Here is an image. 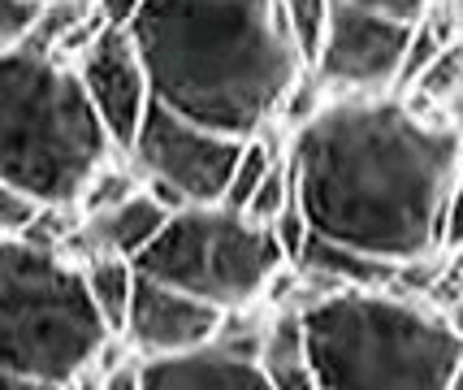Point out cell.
I'll return each instance as SVG.
<instances>
[{
	"label": "cell",
	"mask_w": 463,
	"mask_h": 390,
	"mask_svg": "<svg viewBox=\"0 0 463 390\" xmlns=\"http://www.w3.org/2000/svg\"><path fill=\"white\" fill-rule=\"evenodd\" d=\"M82 265V282H87V295L100 312V321L109 326V334H121L126 326V312H130V300H135V282H139V269L135 261H121V256H87Z\"/></svg>",
	"instance_id": "cell-13"
},
{
	"label": "cell",
	"mask_w": 463,
	"mask_h": 390,
	"mask_svg": "<svg viewBox=\"0 0 463 390\" xmlns=\"http://www.w3.org/2000/svg\"><path fill=\"white\" fill-rule=\"evenodd\" d=\"M109 338L79 261L31 234L0 239V369L74 386Z\"/></svg>",
	"instance_id": "cell-5"
},
{
	"label": "cell",
	"mask_w": 463,
	"mask_h": 390,
	"mask_svg": "<svg viewBox=\"0 0 463 390\" xmlns=\"http://www.w3.org/2000/svg\"><path fill=\"white\" fill-rule=\"evenodd\" d=\"M282 5H286V26H290V35H295V48H299L303 65L312 70L317 57H321L334 0H282Z\"/></svg>",
	"instance_id": "cell-15"
},
{
	"label": "cell",
	"mask_w": 463,
	"mask_h": 390,
	"mask_svg": "<svg viewBox=\"0 0 463 390\" xmlns=\"http://www.w3.org/2000/svg\"><path fill=\"white\" fill-rule=\"evenodd\" d=\"M239 147L242 139H234V135L191 122V118L152 100L126 157L143 174V186H152L169 208H186L222 205L230 169L239 161Z\"/></svg>",
	"instance_id": "cell-7"
},
{
	"label": "cell",
	"mask_w": 463,
	"mask_h": 390,
	"mask_svg": "<svg viewBox=\"0 0 463 390\" xmlns=\"http://www.w3.org/2000/svg\"><path fill=\"white\" fill-rule=\"evenodd\" d=\"M282 161V147L264 135H251L242 139L239 147V161L230 169V183H225V195H222V208H234V213H247L251 195L260 191V183L269 178V169Z\"/></svg>",
	"instance_id": "cell-14"
},
{
	"label": "cell",
	"mask_w": 463,
	"mask_h": 390,
	"mask_svg": "<svg viewBox=\"0 0 463 390\" xmlns=\"http://www.w3.org/2000/svg\"><path fill=\"white\" fill-rule=\"evenodd\" d=\"M118 157L74 65L26 43L0 48V178L43 208H74Z\"/></svg>",
	"instance_id": "cell-3"
},
{
	"label": "cell",
	"mask_w": 463,
	"mask_h": 390,
	"mask_svg": "<svg viewBox=\"0 0 463 390\" xmlns=\"http://www.w3.org/2000/svg\"><path fill=\"white\" fill-rule=\"evenodd\" d=\"M43 0H0V48H14L31 35Z\"/></svg>",
	"instance_id": "cell-17"
},
{
	"label": "cell",
	"mask_w": 463,
	"mask_h": 390,
	"mask_svg": "<svg viewBox=\"0 0 463 390\" xmlns=\"http://www.w3.org/2000/svg\"><path fill=\"white\" fill-rule=\"evenodd\" d=\"M455 273H459V282H463V243L455 247Z\"/></svg>",
	"instance_id": "cell-24"
},
{
	"label": "cell",
	"mask_w": 463,
	"mask_h": 390,
	"mask_svg": "<svg viewBox=\"0 0 463 390\" xmlns=\"http://www.w3.org/2000/svg\"><path fill=\"white\" fill-rule=\"evenodd\" d=\"M70 65H74L82 91H87V100H91L96 118H100L104 135L113 139L118 152H126L130 139H135V130H139V122H143V113L152 109L147 65H143L139 48L130 40V31L104 22Z\"/></svg>",
	"instance_id": "cell-9"
},
{
	"label": "cell",
	"mask_w": 463,
	"mask_h": 390,
	"mask_svg": "<svg viewBox=\"0 0 463 390\" xmlns=\"http://www.w3.org/2000/svg\"><path fill=\"white\" fill-rule=\"evenodd\" d=\"M65 390H70V386H65Z\"/></svg>",
	"instance_id": "cell-25"
},
{
	"label": "cell",
	"mask_w": 463,
	"mask_h": 390,
	"mask_svg": "<svg viewBox=\"0 0 463 390\" xmlns=\"http://www.w3.org/2000/svg\"><path fill=\"white\" fill-rule=\"evenodd\" d=\"M442 317H446V326H450V334L463 343V282H459V290H455V300L446 304Z\"/></svg>",
	"instance_id": "cell-23"
},
{
	"label": "cell",
	"mask_w": 463,
	"mask_h": 390,
	"mask_svg": "<svg viewBox=\"0 0 463 390\" xmlns=\"http://www.w3.org/2000/svg\"><path fill=\"white\" fill-rule=\"evenodd\" d=\"M407 43H411V22L334 0L312 74L325 87H338L343 96H385L399 91Z\"/></svg>",
	"instance_id": "cell-8"
},
{
	"label": "cell",
	"mask_w": 463,
	"mask_h": 390,
	"mask_svg": "<svg viewBox=\"0 0 463 390\" xmlns=\"http://www.w3.org/2000/svg\"><path fill=\"white\" fill-rule=\"evenodd\" d=\"M0 390H65V386H57V382H40V377H26V373L0 369Z\"/></svg>",
	"instance_id": "cell-22"
},
{
	"label": "cell",
	"mask_w": 463,
	"mask_h": 390,
	"mask_svg": "<svg viewBox=\"0 0 463 390\" xmlns=\"http://www.w3.org/2000/svg\"><path fill=\"white\" fill-rule=\"evenodd\" d=\"M43 205H35L26 191H18L14 183H5L0 178V239H9V234H26V230L40 222Z\"/></svg>",
	"instance_id": "cell-16"
},
{
	"label": "cell",
	"mask_w": 463,
	"mask_h": 390,
	"mask_svg": "<svg viewBox=\"0 0 463 390\" xmlns=\"http://www.w3.org/2000/svg\"><path fill=\"white\" fill-rule=\"evenodd\" d=\"M143 390H269L256 351L234 343H208V347L143 360Z\"/></svg>",
	"instance_id": "cell-11"
},
{
	"label": "cell",
	"mask_w": 463,
	"mask_h": 390,
	"mask_svg": "<svg viewBox=\"0 0 463 390\" xmlns=\"http://www.w3.org/2000/svg\"><path fill=\"white\" fill-rule=\"evenodd\" d=\"M299 321L321 390H446L463 356L442 312L382 287L317 295Z\"/></svg>",
	"instance_id": "cell-4"
},
{
	"label": "cell",
	"mask_w": 463,
	"mask_h": 390,
	"mask_svg": "<svg viewBox=\"0 0 463 390\" xmlns=\"http://www.w3.org/2000/svg\"><path fill=\"white\" fill-rule=\"evenodd\" d=\"M463 243V169L455 186H450V195H446V213H442V247H455Z\"/></svg>",
	"instance_id": "cell-19"
},
{
	"label": "cell",
	"mask_w": 463,
	"mask_h": 390,
	"mask_svg": "<svg viewBox=\"0 0 463 390\" xmlns=\"http://www.w3.org/2000/svg\"><path fill=\"white\" fill-rule=\"evenodd\" d=\"M169 213H174V208L143 183L135 186V191H126L121 200H113V205L87 208L79 230H74V239L82 243V261H87V256L139 261V252L161 234V226L169 222Z\"/></svg>",
	"instance_id": "cell-12"
},
{
	"label": "cell",
	"mask_w": 463,
	"mask_h": 390,
	"mask_svg": "<svg viewBox=\"0 0 463 390\" xmlns=\"http://www.w3.org/2000/svg\"><path fill=\"white\" fill-rule=\"evenodd\" d=\"M126 31L152 100L234 139L264 135L307 74L282 0H143Z\"/></svg>",
	"instance_id": "cell-2"
},
{
	"label": "cell",
	"mask_w": 463,
	"mask_h": 390,
	"mask_svg": "<svg viewBox=\"0 0 463 390\" xmlns=\"http://www.w3.org/2000/svg\"><path fill=\"white\" fill-rule=\"evenodd\" d=\"M135 269L213 309L242 312L264 300V290L282 278L286 261L269 226H256L251 217L222 205H186L169 213Z\"/></svg>",
	"instance_id": "cell-6"
},
{
	"label": "cell",
	"mask_w": 463,
	"mask_h": 390,
	"mask_svg": "<svg viewBox=\"0 0 463 390\" xmlns=\"http://www.w3.org/2000/svg\"><path fill=\"white\" fill-rule=\"evenodd\" d=\"M96 390H143V360H113V365H104Z\"/></svg>",
	"instance_id": "cell-18"
},
{
	"label": "cell",
	"mask_w": 463,
	"mask_h": 390,
	"mask_svg": "<svg viewBox=\"0 0 463 390\" xmlns=\"http://www.w3.org/2000/svg\"><path fill=\"white\" fill-rule=\"evenodd\" d=\"M286 165L312 234L407 269L442 247L463 139L446 118H429L394 91L338 96L295 130Z\"/></svg>",
	"instance_id": "cell-1"
},
{
	"label": "cell",
	"mask_w": 463,
	"mask_h": 390,
	"mask_svg": "<svg viewBox=\"0 0 463 390\" xmlns=\"http://www.w3.org/2000/svg\"><path fill=\"white\" fill-rule=\"evenodd\" d=\"M346 5H364V9H377V14H390V18L416 22V18H424L433 5H442V0H346Z\"/></svg>",
	"instance_id": "cell-20"
},
{
	"label": "cell",
	"mask_w": 463,
	"mask_h": 390,
	"mask_svg": "<svg viewBox=\"0 0 463 390\" xmlns=\"http://www.w3.org/2000/svg\"><path fill=\"white\" fill-rule=\"evenodd\" d=\"M225 321H230V312L139 273L135 300H130V312H126V326L118 338H126L139 351V360H161V356H182V351L217 343Z\"/></svg>",
	"instance_id": "cell-10"
},
{
	"label": "cell",
	"mask_w": 463,
	"mask_h": 390,
	"mask_svg": "<svg viewBox=\"0 0 463 390\" xmlns=\"http://www.w3.org/2000/svg\"><path fill=\"white\" fill-rule=\"evenodd\" d=\"M143 0H96V14H100L109 26H126V22L139 14Z\"/></svg>",
	"instance_id": "cell-21"
}]
</instances>
